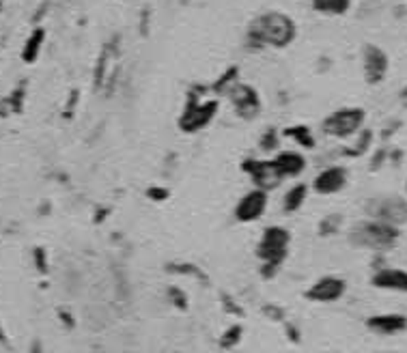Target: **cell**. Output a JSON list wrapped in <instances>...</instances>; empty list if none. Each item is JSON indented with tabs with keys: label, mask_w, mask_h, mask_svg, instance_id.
I'll return each mask as SVG.
<instances>
[{
	"label": "cell",
	"mask_w": 407,
	"mask_h": 353,
	"mask_svg": "<svg viewBox=\"0 0 407 353\" xmlns=\"http://www.w3.org/2000/svg\"><path fill=\"white\" fill-rule=\"evenodd\" d=\"M296 22L287 13L280 11H268L263 15L254 18L250 24L248 37L258 46H272V48H284L296 39Z\"/></svg>",
	"instance_id": "cell-1"
},
{
	"label": "cell",
	"mask_w": 407,
	"mask_h": 353,
	"mask_svg": "<svg viewBox=\"0 0 407 353\" xmlns=\"http://www.w3.org/2000/svg\"><path fill=\"white\" fill-rule=\"evenodd\" d=\"M310 5L317 13L324 15H343L347 13L352 0H310Z\"/></svg>",
	"instance_id": "cell-13"
},
{
	"label": "cell",
	"mask_w": 407,
	"mask_h": 353,
	"mask_svg": "<svg viewBox=\"0 0 407 353\" xmlns=\"http://www.w3.org/2000/svg\"><path fill=\"white\" fill-rule=\"evenodd\" d=\"M345 293V280H340V278H332V276H328V278H322L319 280L306 296L310 298V300H315V302H334V300H338L340 296Z\"/></svg>",
	"instance_id": "cell-7"
},
{
	"label": "cell",
	"mask_w": 407,
	"mask_h": 353,
	"mask_svg": "<svg viewBox=\"0 0 407 353\" xmlns=\"http://www.w3.org/2000/svg\"><path fill=\"white\" fill-rule=\"evenodd\" d=\"M289 244H291V235L280 228V226H270L263 230V237L258 242V258H263L268 268H276L280 265L289 252Z\"/></svg>",
	"instance_id": "cell-3"
},
{
	"label": "cell",
	"mask_w": 407,
	"mask_h": 353,
	"mask_svg": "<svg viewBox=\"0 0 407 353\" xmlns=\"http://www.w3.org/2000/svg\"><path fill=\"white\" fill-rule=\"evenodd\" d=\"M252 176L256 181V188L261 190H274L280 186V181L284 179V176L280 174L276 162H256L254 168H252Z\"/></svg>",
	"instance_id": "cell-8"
},
{
	"label": "cell",
	"mask_w": 407,
	"mask_h": 353,
	"mask_svg": "<svg viewBox=\"0 0 407 353\" xmlns=\"http://www.w3.org/2000/svg\"><path fill=\"white\" fill-rule=\"evenodd\" d=\"M265 209H268V192L256 188L244 194V198L240 200L235 209V218L240 222H254L265 214Z\"/></svg>",
	"instance_id": "cell-5"
},
{
	"label": "cell",
	"mask_w": 407,
	"mask_h": 353,
	"mask_svg": "<svg viewBox=\"0 0 407 353\" xmlns=\"http://www.w3.org/2000/svg\"><path fill=\"white\" fill-rule=\"evenodd\" d=\"M347 184V170L340 166H332L322 170L315 176V192L317 194H336L345 188Z\"/></svg>",
	"instance_id": "cell-6"
},
{
	"label": "cell",
	"mask_w": 407,
	"mask_h": 353,
	"mask_svg": "<svg viewBox=\"0 0 407 353\" xmlns=\"http://www.w3.org/2000/svg\"><path fill=\"white\" fill-rule=\"evenodd\" d=\"M364 69L368 76V82H380L386 76L388 69V58L380 48H373L368 46L364 52Z\"/></svg>",
	"instance_id": "cell-9"
},
{
	"label": "cell",
	"mask_w": 407,
	"mask_h": 353,
	"mask_svg": "<svg viewBox=\"0 0 407 353\" xmlns=\"http://www.w3.org/2000/svg\"><path fill=\"white\" fill-rule=\"evenodd\" d=\"M399 240V230L390 222L360 224L352 233V242L364 248H390Z\"/></svg>",
	"instance_id": "cell-2"
},
{
	"label": "cell",
	"mask_w": 407,
	"mask_h": 353,
	"mask_svg": "<svg viewBox=\"0 0 407 353\" xmlns=\"http://www.w3.org/2000/svg\"><path fill=\"white\" fill-rule=\"evenodd\" d=\"M362 123H364L362 108H343L324 121V132L334 138H347L356 134L362 127Z\"/></svg>",
	"instance_id": "cell-4"
},
{
	"label": "cell",
	"mask_w": 407,
	"mask_h": 353,
	"mask_svg": "<svg viewBox=\"0 0 407 353\" xmlns=\"http://www.w3.org/2000/svg\"><path fill=\"white\" fill-rule=\"evenodd\" d=\"M373 284L380 289L407 291V274L401 270H382L373 276Z\"/></svg>",
	"instance_id": "cell-10"
},
{
	"label": "cell",
	"mask_w": 407,
	"mask_h": 353,
	"mask_svg": "<svg viewBox=\"0 0 407 353\" xmlns=\"http://www.w3.org/2000/svg\"><path fill=\"white\" fill-rule=\"evenodd\" d=\"M368 326L377 332H382V334H392V332H401L405 330L407 326V321L405 317L401 314H386V317H373L368 321Z\"/></svg>",
	"instance_id": "cell-12"
},
{
	"label": "cell",
	"mask_w": 407,
	"mask_h": 353,
	"mask_svg": "<svg viewBox=\"0 0 407 353\" xmlns=\"http://www.w3.org/2000/svg\"><path fill=\"white\" fill-rule=\"evenodd\" d=\"M306 198V186H296L284 196V212H298Z\"/></svg>",
	"instance_id": "cell-14"
},
{
	"label": "cell",
	"mask_w": 407,
	"mask_h": 353,
	"mask_svg": "<svg viewBox=\"0 0 407 353\" xmlns=\"http://www.w3.org/2000/svg\"><path fill=\"white\" fill-rule=\"evenodd\" d=\"M274 162H276V166H278L282 176H298L306 168V160L300 153H296V151H284Z\"/></svg>",
	"instance_id": "cell-11"
}]
</instances>
